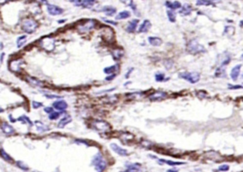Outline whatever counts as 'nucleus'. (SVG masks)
<instances>
[{"instance_id": "603ef678", "label": "nucleus", "mask_w": 243, "mask_h": 172, "mask_svg": "<svg viewBox=\"0 0 243 172\" xmlns=\"http://www.w3.org/2000/svg\"><path fill=\"white\" fill-rule=\"evenodd\" d=\"M4 55V53H2L1 54V63H2V60H3V57Z\"/></svg>"}, {"instance_id": "7c9ffc66", "label": "nucleus", "mask_w": 243, "mask_h": 172, "mask_svg": "<svg viewBox=\"0 0 243 172\" xmlns=\"http://www.w3.org/2000/svg\"><path fill=\"white\" fill-rule=\"evenodd\" d=\"M123 51H122V50H121V49H117V50H115V51H113V52H112V55H113V57H114V58H115V59H119V58H121L123 56Z\"/></svg>"}, {"instance_id": "7ed1b4c3", "label": "nucleus", "mask_w": 243, "mask_h": 172, "mask_svg": "<svg viewBox=\"0 0 243 172\" xmlns=\"http://www.w3.org/2000/svg\"><path fill=\"white\" fill-rule=\"evenodd\" d=\"M92 128L100 132H107L111 130V126L108 122L101 120H95L92 123Z\"/></svg>"}, {"instance_id": "c756f323", "label": "nucleus", "mask_w": 243, "mask_h": 172, "mask_svg": "<svg viewBox=\"0 0 243 172\" xmlns=\"http://www.w3.org/2000/svg\"><path fill=\"white\" fill-rule=\"evenodd\" d=\"M26 41V35H22V36L19 37L17 40V47L20 48L21 47H22V46L25 44Z\"/></svg>"}, {"instance_id": "0eeeda50", "label": "nucleus", "mask_w": 243, "mask_h": 172, "mask_svg": "<svg viewBox=\"0 0 243 172\" xmlns=\"http://www.w3.org/2000/svg\"><path fill=\"white\" fill-rule=\"evenodd\" d=\"M41 47L48 52L53 50L55 47V41L51 37H44L40 40Z\"/></svg>"}, {"instance_id": "473e14b6", "label": "nucleus", "mask_w": 243, "mask_h": 172, "mask_svg": "<svg viewBox=\"0 0 243 172\" xmlns=\"http://www.w3.org/2000/svg\"><path fill=\"white\" fill-rule=\"evenodd\" d=\"M18 120H19V121L23 122V123H28V125H31V126H32V125H33V123H32V122L31 121V120H30L29 118H28V117L26 116H22L19 117V118H18Z\"/></svg>"}, {"instance_id": "58836bf2", "label": "nucleus", "mask_w": 243, "mask_h": 172, "mask_svg": "<svg viewBox=\"0 0 243 172\" xmlns=\"http://www.w3.org/2000/svg\"><path fill=\"white\" fill-rule=\"evenodd\" d=\"M197 5H211L213 4L212 1H197Z\"/></svg>"}, {"instance_id": "f03ea898", "label": "nucleus", "mask_w": 243, "mask_h": 172, "mask_svg": "<svg viewBox=\"0 0 243 172\" xmlns=\"http://www.w3.org/2000/svg\"><path fill=\"white\" fill-rule=\"evenodd\" d=\"M95 19H85L80 21L77 24V29L81 33H85L92 29L95 26Z\"/></svg>"}, {"instance_id": "c85d7f7f", "label": "nucleus", "mask_w": 243, "mask_h": 172, "mask_svg": "<svg viewBox=\"0 0 243 172\" xmlns=\"http://www.w3.org/2000/svg\"><path fill=\"white\" fill-rule=\"evenodd\" d=\"M117 70V65H112V66L105 67L104 69V72L105 74H113V73L115 72H116Z\"/></svg>"}, {"instance_id": "3c124183", "label": "nucleus", "mask_w": 243, "mask_h": 172, "mask_svg": "<svg viewBox=\"0 0 243 172\" xmlns=\"http://www.w3.org/2000/svg\"><path fill=\"white\" fill-rule=\"evenodd\" d=\"M132 70H133V69H131V70H129V72H128V73H127V74H126V78H128V77H130V73H131L132 72Z\"/></svg>"}, {"instance_id": "f8f14e48", "label": "nucleus", "mask_w": 243, "mask_h": 172, "mask_svg": "<svg viewBox=\"0 0 243 172\" xmlns=\"http://www.w3.org/2000/svg\"><path fill=\"white\" fill-rule=\"evenodd\" d=\"M23 64V60H13L10 62L9 68L12 72H19L21 70V66Z\"/></svg>"}, {"instance_id": "dca6fc26", "label": "nucleus", "mask_w": 243, "mask_h": 172, "mask_svg": "<svg viewBox=\"0 0 243 172\" xmlns=\"http://www.w3.org/2000/svg\"><path fill=\"white\" fill-rule=\"evenodd\" d=\"M241 67H242L241 65H237L236 66H235L233 69H232L231 73H230V77H231V79H233V80L235 81L237 79L239 74H240Z\"/></svg>"}, {"instance_id": "9d476101", "label": "nucleus", "mask_w": 243, "mask_h": 172, "mask_svg": "<svg viewBox=\"0 0 243 172\" xmlns=\"http://www.w3.org/2000/svg\"><path fill=\"white\" fill-rule=\"evenodd\" d=\"M167 97V93L162 91H157L149 95V99L151 101H160Z\"/></svg>"}, {"instance_id": "f257e3e1", "label": "nucleus", "mask_w": 243, "mask_h": 172, "mask_svg": "<svg viewBox=\"0 0 243 172\" xmlns=\"http://www.w3.org/2000/svg\"><path fill=\"white\" fill-rule=\"evenodd\" d=\"M92 164L97 172H103L107 167L106 161L100 152L94 156L92 160Z\"/></svg>"}, {"instance_id": "37998d69", "label": "nucleus", "mask_w": 243, "mask_h": 172, "mask_svg": "<svg viewBox=\"0 0 243 172\" xmlns=\"http://www.w3.org/2000/svg\"><path fill=\"white\" fill-rule=\"evenodd\" d=\"M75 142H76V143H78V144H84L86 145V146H89L88 142L85 140H76Z\"/></svg>"}, {"instance_id": "2eb2a0df", "label": "nucleus", "mask_w": 243, "mask_h": 172, "mask_svg": "<svg viewBox=\"0 0 243 172\" xmlns=\"http://www.w3.org/2000/svg\"><path fill=\"white\" fill-rule=\"evenodd\" d=\"M151 26V22L149 20H144L143 23L141 24V26L139 28V33H146L150 29Z\"/></svg>"}, {"instance_id": "9b49d317", "label": "nucleus", "mask_w": 243, "mask_h": 172, "mask_svg": "<svg viewBox=\"0 0 243 172\" xmlns=\"http://www.w3.org/2000/svg\"><path fill=\"white\" fill-rule=\"evenodd\" d=\"M71 2H75V5L78 6H82L83 8L90 9L94 5L95 1L91 0H77V1H71Z\"/></svg>"}, {"instance_id": "20e7f679", "label": "nucleus", "mask_w": 243, "mask_h": 172, "mask_svg": "<svg viewBox=\"0 0 243 172\" xmlns=\"http://www.w3.org/2000/svg\"><path fill=\"white\" fill-rule=\"evenodd\" d=\"M188 52L191 54H198L205 52V47L201 44H199L196 40H191L187 45Z\"/></svg>"}, {"instance_id": "a878e982", "label": "nucleus", "mask_w": 243, "mask_h": 172, "mask_svg": "<svg viewBox=\"0 0 243 172\" xmlns=\"http://www.w3.org/2000/svg\"><path fill=\"white\" fill-rule=\"evenodd\" d=\"M131 16V14L129 11H123V12H119L115 17L116 20H122V19H125L130 18Z\"/></svg>"}, {"instance_id": "09e8293b", "label": "nucleus", "mask_w": 243, "mask_h": 172, "mask_svg": "<svg viewBox=\"0 0 243 172\" xmlns=\"http://www.w3.org/2000/svg\"><path fill=\"white\" fill-rule=\"evenodd\" d=\"M167 172H178V171L176 169H171L167 170Z\"/></svg>"}, {"instance_id": "e433bc0d", "label": "nucleus", "mask_w": 243, "mask_h": 172, "mask_svg": "<svg viewBox=\"0 0 243 172\" xmlns=\"http://www.w3.org/2000/svg\"><path fill=\"white\" fill-rule=\"evenodd\" d=\"M155 79H156V81H158V82L163 81L164 79V74L163 73H157L156 75H155Z\"/></svg>"}, {"instance_id": "6e6552de", "label": "nucleus", "mask_w": 243, "mask_h": 172, "mask_svg": "<svg viewBox=\"0 0 243 172\" xmlns=\"http://www.w3.org/2000/svg\"><path fill=\"white\" fill-rule=\"evenodd\" d=\"M47 10L49 14L52 16L60 15L63 13L64 10L59 6H57L56 5L53 4H48L47 5Z\"/></svg>"}, {"instance_id": "c03bdc74", "label": "nucleus", "mask_w": 243, "mask_h": 172, "mask_svg": "<svg viewBox=\"0 0 243 172\" xmlns=\"http://www.w3.org/2000/svg\"><path fill=\"white\" fill-rule=\"evenodd\" d=\"M242 88H243V86H240V85H235V86H231V85H229L230 89H242Z\"/></svg>"}, {"instance_id": "39448f33", "label": "nucleus", "mask_w": 243, "mask_h": 172, "mask_svg": "<svg viewBox=\"0 0 243 172\" xmlns=\"http://www.w3.org/2000/svg\"><path fill=\"white\" fill-rule=\"evenodd\" d=\"M178 77L181 79H185L191 84H196L200 80V74L198 72H181L178 74Z\"/></svg>"}, {"instance_id": "864d4df0", "label": "nucleus", "mask_w": 243, "mask_h": 172, "mask_svg": "<svg viewBox=\"0 0 243 172\" xmlns=\"http://www.w3.org/2000/svg\"><path fill=\"white\" fill-rule=\"evenodd\" d=\"M3 111H4V109H2V108L1 107V106H0V113H2Z\"/></svg>"}, {"instance_id": "4be33fe9", "label": "nucleus", "mask_w": 243, "mask_h": 172, "mask_svg": "<svg viewBox=\"0 0 243 172\" xmlns=\"http://www.w3.org/2000/svg\"><path fill=\"white\" fill-rule=\"evenodd\" d=\"M71 121H72V118H71V116H68H68H65L59 121V123L58 124V127H59V128H63L66 125H68V124L71 123Z\"/></svg>"}, {"instance_id": "1a4fd4ad", "label": "nucleus", "mask_w": 243, "mask_h": 172, "mask_svg": "<svg viewBox=\"0 0 243 172\" xmlns=\"http://www.w3.org/2000/svg\"><path fill=\"white\" fill-rule=\"evenodd\" d=\"M102 36L104 38V39L106 41H112L114 39V36H115V33H114L113 30L110 27H106L104 28L103 31V35Z\"/></svg>"}, {"instance_id": "393cba45", "label": "nucleus", "mask_w": 243, "mask_h": 172, "mask_svg": "<svg viewBox=\"0 0 243 172\" xmlns=\"http://www.w3.org/2000/svg\"><path fill=\"white\" fill-rule=\"evenodd\" d=\"M35 125L36 127L37 130L40 132H46V131H48L49 130V127L46 126V125H44V124L41 121H35Z\"/></svg>"}, {"instance_id": "a18cd8bd", "label": "nucleus", "mask_w": 243, "mask_h": 172, "mask_svg": "<svg viewBox=\"0 0 243 172\" xmlns=\"http://www.w3.org/2000/svg\"><path fill=\"white\" fill-rule=\"evenodd\" d=\"M44 111L47 113H51L53 112V108L51 107H46L45 109H44Z\"/></svg>"}, {"instance_id": "cd10ccee", "label": "nucleus", "mask_w": 243, "mask_h": 172, "mask_svg": "<svg viewBox=\"0 0 243 172\" xmlns=\"http://www.w3.org/2000/svg\"><path fill=\"white\" fill-rule=\"evenodd\" d=\"M191 12H192V8H191V6L189 4H184L183 8L181 9V10L179 12V13L181 14L182 15L186 16L189 15V14L191 13Z\"/></svg>"}, {"instance_id": "49530a36", "label": "nucleus", "mask_w": 243, "mask_h": 172, "mask_svg": "<svg viewBox=\"0 0 243 172\" xmlns=\"http://www.w3.org/2000/svg\"><path fill=\"white\" fill-rule=\"evenodd\" d=\"M115 77H116L115 74H110V76H108V77H107L106 78H105V79H106L107 81H110V80H112V79H113Z\"/></svg>"}, {"instance_id": "4468645a", "label": "nucleus", "mask_w": 243, "mask_h": 172, "mask_svg": "<svg viewBox=\"0 0 243 172\" xmlns=\"http://www.w3.org/2000/svg\"><path fill=\"white\" fill-rule=\"evenodd\" d=\"M53 106L58 111H63V110H65L68 108V104L65 101L60 100L56 101L53 103Z\"/></svg>"}, {"instance_id": "f3484780", "label": "nucleus", "mask_w": 243, "mask_h": 172, "mask_svg": "<svg viewBox=\"0 0 243 172\" xmlns=\"http://www.w3.org/2000/svg\"><path fill=\"white\" fill-rule=\"evenodd\" d=\"M1 127V130H2L4 133H5L7 135L13 134L14 132V131H15L14 130V127L7 123H3Z\"/></svg>"}, {"instance_id": "c9c22d12", "label": "nucleus", "mask_w": 243, "mask_h": 172, "mask_svg": "<svg viewBox=\"0 0 243 172\" xmlns=\"http://www.w3.org/2000/svg\"><path fill=\"white\" fill-rule=\"evenodd\" d=\"M17 164L21 169L24 170V171H28V170L29 169L28 166L26 165L24 162H21V161H18V162H17Z\"/></svg>"}, {"instance_id": "2f4dec72", "label": "nucleus", "mask_w": 243, "mask_h": 172, "mask_svg": "<svg viewBox=\"0 0 243 172\" xmlns=\"http://www.w3.org/2000/svg\"><path fill=\"white\" fill-rule=\"evenodd\" d=\"M167 17L169 20L171 21V22L174 23L176 21V13L173 12V11H167Z\"/></svg>"}, {"instance_id": "72a5a7b5", "label": "nucleus", "mask_w": 243, "mask_h": 172, "mask_svg": "<svg viewBox=\"0 0 243 172\" xmlns=\"http://www.w3.org/2000/svg\"><path fill=\"white\" fill-rule=\"evenodd\" d=\"M0 155H1V157H2V158L4 159V160L8 161V162H11V161H12V157H11L8 154H7V152H5L4 150H0Z\"/></svg>"}, {"instance_id": "ddd939ff", "label": "nucleus", "mask_w": 243, "mask_h": 172, "mask_svg": "<svg viewBox=\"0 0 243 172\" xmlns=\"http://www.w3.org/2000/svg\"><path fill=\"white\" fill-rule=\"evenodd\" d=\"M110 148H111V149L114 152H116V153L119 156L124 157V156H127L128 155V152L126 150L120 148L119 145L115 144V143H112V144H110Z\"/></svg>"}, {"instance_id": "ea45409f", "label": "nucleus", "mask_w": 243, "mask_h": 172, "mask_svg": "<svg viewBox=\"0 0 243 172\" xmlns=\"http://www.w3.org/2000/svg\"><path fill=\"white\" fill-rule=\"evenodd\" d=\"M32 104H33V109H39V107H41V106H43L42 103H40V102H38V101H33V103H32Z\"/></svg>"}, {"instance_id": "412c9836", "label": "nucleus", "mask_w": 243, "mask_h": 172, "mask_svg": "<svg viewBox=\"0 0 243 172\" xmlns=\"http://www.w3.org/2000/svg\"><path fill=\"white\" fill-rule=\"evenodd\" d=\"M100 12H104L107 16H112L117 12V9L114 7L110 6H103L100 9Z\"/></svg>"}, {"instance_id": "6ab92c4d", "label": "nucleus", "mask_w": 243, "mask_h": 172, "mask_svg": "<svg viewBox=\"0 0 243 172\" xmlns=\"http://www.w3.org/2000/svg\"><path fill=\"white\" fill-rule=\"evenodd\" d=\"M127 170L122 172H139L140 169V164L135 163V164H127Z\"/></svg>"}, {"instance_id": "b1692460", "label": "nucleus", "mask_w": 243, "mask_h": 172, "mask_svg": "<svg viewBox=\"0 0 243 172\" xmlns=\"http://www.w3.org/2000/svg\"><path fill=\"white\" fill-rule=\"evenodd\" d=\"M166 6H167L169 9H171L172 10L177 9H179L181 7V4L179 1H166Z\"/></svg>"}, {"instance_id": "6e6d98bb", "label": "nucleus", "mask_w": 243, "mask_h": 172, "mask_svg": "<svg viewBox=\"0 0 243 172\" xmlns=\"http://www.w3.org/2000/svg\"><path fill=\"white\" fill-rule=\"evenodd\" d=\"M242 78H243V74H242Z\"/></svg>"}, {"instance_id": "423d86ee", "label": "nucleus", "mask_w": 243, "mask_h": 172, "mask_svg": "<svg viewBox=\"0 0 243 172\" xmlns=\"http://www.w3.org/2000/svg\"><path fill=\"white\" fill-rule=\"evenodd\" d=\"M39 24L36 21L33 20V19H26L22 22V28L23 31L27 33H33L36 28H38Z\"/></svg>"}, {"instance_id": "a19ab883", "label": "nucleus", "mask_w": 243, "mask_h": 172, "mask_svg": "<svg viewBox=\"0 0 243 172\" xmlns=\"http://www.w3.org/2000/svg\"><path fill=\"white\" fill-rule=\"evenodd\" d=\"M229 166L227 165V164H223V165H221L220 166H219L218 170L219 171H226L229 169Z\"/></svg>"}, {"instance_id": "5701e85b", "label": "nucleus", "mask_w": 243, "mask_h": 172, "mask_svg": "<svg viewBox=\"0 0 243 172\" xmlns=\"http://www.w3.org/2000/svg\"><path fill=\"white\" fill-rule=\"evenodd\" d=\"M148 40H149V42L151 45L155 46V47L160 46L162 43V40L160 38H159V37H149Z\"/></svg>"}, {"instance_id": "bb28decb", "label": "nucleus", "mask_w": 243, "mask_h": 172, "mask_svg": "<svg viewBox=\"0 0 243 172\" xmlns=\"http://www.w3.org/2000/svg\"><path fill=\"white\" fill-rule=\"evenodd\" d=\"M160 163L162 164H167V165L174 166H178V165H182V164H184L185 163L184 162H174V161H171V160H167V159H159Z\"/></svg>"}, {"instance_id": "aec40b11", "label": "nucleus", "mask_w": 243, "mask_h": 172, "mask_svg": "<svg viewBox=\"0 0 243 172\" xmlns=\"http://www.w3.org/2000/svg\"><path fill=\"white\" fill-rule=\"evenodd\" d=\"M206 157L208 159H210L213 161H220L221 159H222L221 156L220 155L218 152H215L214 151H210V152H207Z\"/></svg>"}, {"instance_id": "4c0bfd02", "label": "nucleus", "mask_w": 243, "mask_h": 172, "mask_svg": "<svg viewBox=\"0 0 243 172\" xmlns=\"http://www.w3.org/2000/svg\"><path fill=\"white\" fill-rule=\"evenodd\" d=\"M60 116V113L58 112H53L49 115V118L50 120H56Z\"/></svg>"}, {"instance_id": "5fc2aeb1", "label": "nucleus", "mask_w": 243, "mask_h": 172, "mask_svg": "<svg viewBox=\"0 0 243 172\" xmlns=\"http://www.w3.org/2000/svg\"><path fill=\"white\" fill-rule=\"evenodd\" d=\"M33 172H39V171H33Z\"/></svg>"}, {"instance_id": "8fccbe9b", "label": "nucleus", "mask_w": 243, "mask_h": 172, "mask_svg": "<svg viewBox=\"0 0 243 172\" xmlns=\"http://www.w3.org/2000/svg\"><path fill=\"white\" fill-rule=\"evenodd\" d=\"M9 119H10V120H11V122H12V123H14V122H15L16 120H17L16 119H14L13 117H12V115H9Z\"/></svg>"}, {"instance_id": "79ce46f5", "label": "nucleus", "mask_w": 243, "mask_h": 172, "mask_svg": "<svg viewBox=\"0 0 243 172\" xmlns=\"http://www.w3.org/2000/svg\"><path fill=\"white\" fill-rule=\"evenodd\" d=\"M198 94H197V96L198 97H199L200 99H203V98H205V96H206V94H205V92H204L203 91H198Z\"/></svg>"}, {"instance_id": "a211bd4d", "label": "nucleus", "mask_w": 243, "mask_h": 172, "mask_svg": "<svg viewBox=\"0 0 243 172\" xmlns=\"http://www.w3.org/2000/svg\"><path fill=\"white\" fill-rule=\"evenodd\" d=\"M139 21V20H138V19H134V20L130 21V22L129 23L127 27L126 28L127 32H128V33H133V32L136 30V28H137Z\"/></svg>"}, {"instance_id": "de8ad7c7", "label": "nucleus", "mask_w": 243, "mask_h": 172, "mask_svg": "<svg viewBox=\"0 0 243 172\" xmlns=\"http://www.w3.org/2000/svg\"><path fill=\"white\" fill-rule=\"evenodd\" d=\"M104 19V21H105V22L108 23V24H112V25H115V26H116V25L117 24V22H114V21H109V20H108V19Z\"/></svg>"}, {"instance_id": "f704fd0d", "label": "nucleus", "mask_w": 243, "mask_h": 172, "mask_svg": "<svg viewBox=\"0 0 243 172\" xmlns=\"http://www.w3.org/2000/svg\"><path fill=\"white\" fill-rule=\"evenodd\" d=\"M27 80L29 81V83H31V84L35 85V86H42V82H41L40 81L37 80V79H35V78L28 77Z\"/></svg>"}]
</instances>
